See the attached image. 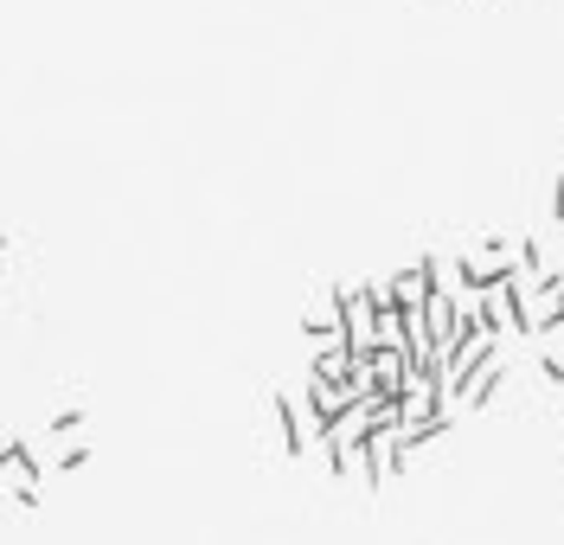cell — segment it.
I'll return each instance as SVG.
<instances>
[{"label": "cell", "mask_w": 564, "mask_h": 545, "mask_svg": "<svg viewBox=\"0 0 564 545\" xmlns=\"http://www.w3.org/2000/svg\"><path fill=\"white\" fill-rule=\"evenodd\" d=\"M7 494H13L20 508H33L39 501V456L33 449H20V443L0 456V501H7Z\"/></svg>", "instance_id": "obj_5"}, {"label": "cell", "mask_w": 564, "mask_h": 545, "mask_svg": "<svg viewBox=\"0 0 564 545\" xmlns=\"http://www.w3.org/2000/svg\"><path fill=\"white\" fill-rule=\"evenodd\" d=\"M276 424H282V449L302 456V417H295V399H276Z\"/></svg>", "instance_id": "obj_11"}, {"label": "cell", "mask_w": 564, "mask_h": 545, "mask_svg": "<svg viewBox=\"0 0 564 545\" xmlns=\"http://www.w3.org/2000/svg\"><path fill=\"white\" fill-rule=\"evenodd\" d=\"M475 295H481V327H488L494 340L527 334V327H520V283H513V276H500V283H488V290H475Z\"/></svg>", "instance_id": "obj_4"}, {"label": "cell", "mask_w": 564, "mask_h": 545, "mask_svg": "<svg viewBox=\"0 0 564 545\" xmlns=\"http://www.w3.org/2000/svg\"><path fill=\"white\" fill-rule=\"evenodd\" d=\"M13 443H20V436H13V430H0V456H7V449H13Z\"/></svg>", "instance_id": "obj_13"}, {"label": "cell", "mask_w": 564, "mask_h": 545, "mask_svg": "<svg viewBox=\"0 0 564 545\" xmlns=\"http://www.w3.org/2000/svg\"><path fill=\"white\" fill-rule=\"evenodd\" d=\"M379 290H386L398 308H423V295H430V257H423V263H404V270H398L391 283H379Z\"/></svg>", "instance_id": "obj_6"}, {"label": "cell", "mask_w": 564, "mask_h": 545, "mask_svg": "<svg viewBox=\"0 0 564 545\" xmlns=\"http://www.w3.org/2000/svg\"><path fill=\"white\" fill-rule=\"evenodd\" d=\"M308 360H315V379H347V372H352L347 347H308Z\"/></svg>", "instance_id": "obj_10"}, {"label": "cell", "mask_w": 564, "mask_h": 545, "mask_svg": "<svg viewBox=\"0 0 564 545\" xmlns=\"http://www.w3.org/2000/svg\"><path fill=\"white\" fill-rule=\"evenodd\" d=\"M366 366H372V385H379L386 399H398V385H404V372H411L404 347H372V353H366Z\"/></svg>", "instance_id": "obj_7"}, {"label": "cell", "mask_w": 564, "mask_h": 545, "mask_svg": "<svg viewBox=\"0 0 564 545\" xmlns=\"http://www.w3.org/2000/svg\"><path fill=\"white\" fill-rule=\"evenodd\" d=\"M347 404H352L347 379H315V372H308V411H315V424H327V417L347 411Z\"/></svg>", "instance_id": "obj_8"}, {"label": "cell", "mask_w": 564, "mask_h": 545, "mask_svg": "<svg viewBox=\"0 0 564 545\" xmlns=\"http://www.w3.org/2000/svg\"><path fill=\"white\" fill-rule=\"evenodd\" d=\"M359 449H366V475H372V488H391L398 469H404V443L391 430V417H379L372 430L359 436Z\"/></svg>", "instance_id": "obj_3"}, {"label": "cell", "mask_w": 564, "mask_h": 545, "mask_svg": "<svg viewBox=\"0 0 564 545\" xmlns=\"http://www.w3.org/2000/svg\"><path fill=\"white\" fill-rule=\"evenodd\" d=\"M494 392H500V347H494L488 360L475 366L468 379H462V392H456V404H488Z\"/></svg>", "instance_id": "obj_9"}, {"label": "cell", "mask_w": 564, "mask_h": 545, "mask_svg": "<svg viewBox=\"0 0 564 545\" xmlns=\"http://www.w3.org/2000/svg\"><path fill=\"white\" fill-rule=\"evenodd\" d=\"M513 270H520V251H513V244H468V251H456L462 290H488V283L513 276Z\"/></svg>", "instance_id": "obj_1"}, {"label": "cell", "mask_w": 564, "mask_h": 545, "mask_svg": "<svg viewBox=\"0 0 564 545\" xmlns=\"http://www.w3.org/2000/svg\"><path fill=\"white\" fill-rule=\"evenodd\" d=\"M334 315H340L347 353H372L379 347V334H372V290H340L334 295Z\"/></svg>", "instance_id": "obj_2"}, {"label": "cell", "mask_w": 564, "mask_h": 545, "mask_svg": "<svg viewBox=\"0 0 564 545\" xmlns=\"http://www.w3.org/2000/svg\"><path fill=\"white\" fill-rule=\"evenodd\" d=\"M84 456H90V449H84V443H65V449H58V469H77V462H84Z\"/></svg>", "instance_id": "obj_12"}]
</instances>
